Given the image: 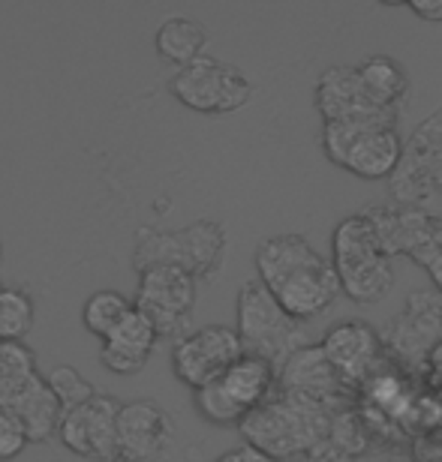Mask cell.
Masks as SVG:
<instances>
[{
	"instance_id": "1",
	"label": "cell",
	"mask_w": 442,
	"mask_h": 462,
	"mask_svg": "<svg viewBox=\"0 0 442 462\" xmlns=\"http://www.w3.org/2000/svg\"><path fill=\"white\" fill-rule=\"evenodd\" d=\"M331 418L334 411H328L325 405L277 391L268 402L238 423V432L244 445L256 448L274 462H295L322 441H328Z\"/></svg>"
},
{
	"instance_id": "2",
	"label": "cell",
	"mask_w": 442,
	"mask_h": 462,
	"mask_svg": "<svg viewBox=\"0 0 442 462\" xmlns=\"http://www.w3.org/2000/svg\"><path fill=\"white\" fill-rule=\"evenodd\" d=\"M394 120H398V112H380L322 124L319 144L331 162L346 169L349 174H355V178H391L403 156V142Z\"/></svg>"
},
{
	"instance_id": "3",
	"label": "cell",
	"mask_w": 442,
	"mask_h": 462,
	"mask_svg": "<svg viewBox=\"0 0 442 462\" xmlns=\"http://www.w3.org/2000/svg\"><path fill=\"white\" fill-rule=\"evenodd\" d=\"M331 264L340 289L355 303H376L391 291L394 264L371 214H353L331 235Z\"/></svg>"
},
{
	"instance_id": "4",
	"label": "cell",
	"mask_w": 442,
	"mask_h": 462,
	"mask_svg": "<svg viewBox=\"0 0 442 462\" xmlns=\"http://www.w3.org/2000/svg\"><path fill=\"white\" fill-rule=\"evenodd\" d=\"M0 409L22 420L31 441L58 436L63 409L24 343H0Z\"/></svg>"
},
{
	"instance_id": "5",
	"label": "cell",
	"mask_w": 442,
	"mask_h": 462,
	"mask_svg": "<svg viewBox=\"0 0 442 462\" xmlns=\"http://www.w3.org/2000/svg\"><path fill=\"white\" fill-rule=\"evenodd\" d=\"M223 253L226 231L217 219L205 217L178 231H160L151 226L139 228L136 231L133 264L139 273L156 264H172L193 273L196 280H211L223 264Z\"/></svg>"
},
{
	"instance_id": "6",
	"label": "cell",
	"mask_w": 442,
	"mask_h": 462,
	"mask_svg": "<svg viewBox=\"0 0 442 462\" xmlns=\"http://www.w3.org/2000/svg\"><path fill=\"white\" fill-rule=\"evenodd\" d=\"M235 316V330L244 343V355L268 360L277 369L287 364L295 351L307 346L304 343V325L280 307V300L259 280L241 285Z\"/></svg>"
},
{
	"instance_id": "7",
	"label": "cell",
	"mask_w": 442,
	"mask_h": 462,
	"mask_svg": "<svg viewBox=\"0 0 442 462\" xmlns=\"http://www.w3.org/2000/svg\"><path fill=\"white\" fill-rule=\"evenodd\" d=\"M193 393H196L199 414L208 423L238 427L247 414L256 411L277 393V366L262 357L244 355L223 375Z\"/></svg>"
},
{
	"instance_id": "8",
	"label": "cell",
	"mask_w": 442,
	"mask_h": 462,
	"mask_svg": "<svg viewBox=\"0 0 442 462\" xmlns=\"http://www.w3.org/2000/svg\"><path fill=\"white\" fill-rule=\"evenodd\" d=\"M172 97L202 115H232L253 99V81L232 63L211 54L187 63L169 81Z\"/></svg>"
},
{
	"instance_id": "9",
	"label": "cell",
	"mask_w": 442,
	"mask_h": 462,
	"mask_svg": "<svg viewBox=\"0 0 442 462\" xmlns=\"http://www.w3.org/2000/svg\"><path fill=\"white\" fill-rule=\"evenodd\" d=\"M199 280L181 267L172 264H156L139 273V289H136L133 307L145 312L156 328V334L169 337L172 343H178L181 337L190 334L193 325V307L199 298Z\"/></svg>"
},
{
	"instance_id": "10",
	"label": "cell",
	"mask_w": 442,
	"mask_h": 462,
	"mask_svg": "<svg viewBox=\"0 0 442 462\" xmlns=\"http://www.w3.org/2000/svg\"><path fill=\"white\" fill-rule=\"evenodd\" d=\"M244 357V343L235 328L226 325H208L199 330H190L172 346V373L181 384L205 387L226 373L235 360Z\"/></svg>"
},
{
	"instance_id": "11",
	"label": "cell",
	"mask_w": 442,
	"mask_h": 462,
	"mask_svg": "<svg viewBox=\"0 0 442 462\" xmlns=\"http://www.w3.org/2000/svg\"><path fill=\"white\" fill-rule=\"evenodd\" d=\"M124 402L108 393H97L79 409L63 411L58 439L61 445L81 459L118 462V414Z\"/></svg>"
},
{
	"instance_id": "12",
	"label": "cell",
	"mask_w": 442,
	"mask_h": 462,
	"mask_svg": "<svg viewBox=\"0 0 442 462\" xmlns=\"http://www.w3.org/2000/svg\"><path fill=\"white\" fill-rule=\"evenodd\" d=\"M319 348L328 357V364L334 366V373L343 378V384L353 387V391L382 373L385 339L367 321L349 319L328 328Z\"/></svg>"
},
{
	"instance_id": "13",
	"label": "cell",
	"mask_w": 442,
	"mask_h": 462,
	"mask_svg": "<svg viewBox=\"0 0 442 462\" xmlns=\"http://www.w3.org/2000/svg\"><path fill=\"white\" fill-rule=\"evenodd\" d=\"M174 423L154 400L124 402L118 414V462H156L169 450Z\"/></svg>"
},
{
	"instance_id": "14",
	"label": "cell",
	"mask_w": 442,
	"mask_h": 462,
	"mask_svg": "<svg viewBox=\"0 0 442 462\" xmlns=\"http://www.w3.org/2000/svg\"><path fill=\"white\" fill-rule=\"evenodd\" d=\"M277 391L304 396V400L325 405L328 411L337 414L346 411L353 387L343 384V378L334 373L319 346H304L277 369Z\"/></svg>"
},
{
	"instance_id": "15",
	"label": "cell",
	"mask_w": 442,
	"mask_h": 462,
	"mask_svg": "<svg viewBox=\"0 0 442 462\" xmlns=\"http://www.w3.org/2000/svg\"><path fill=\"white\" fill-rule=\"evenodd\" d=\"M437 343H442V298L437 291H412L407 310L389 321L385 346L403 360H428Z\"/></svg>"
},
{
	"instance_id": "16",
	"label": "cell",
	"mask_w": 442,
	"mask_h": 462,
	"mask_svg": "<svg viewBox=\"0 0 442 462\" xmlns=\"http://www.w3.org/2000/svg\"><path fill=\"white\" fill-rule=\"evenodd\" d=\"M271 294L280 300V307L287 310L295 321L304 325V321L316 319L334 307V300L343 294V289H340V276L334 271V264H331L328 258H322V262L292 273L289 280L277 285Z\"/></svg>"
},
{
	"instance_id": "17",
	"label": "cell",
	"mask_w": 442,
	"mask_h": 462,
	"mask_svg": "<svg viewBox=\"0 0 442 462\" xmlns=\"http://www.w3.org/2000/svg\"><path fill=\"white\" fill-rule=\"evenodd\" d=\"M156 339H160V334H156V328L151 325V319L133 307L121 325L103 339L99 360H103V366L115 375H136L145 369L147 357H151V351L156 348Z\"/></svg>"
},
{
	"instance_id": "18",
	"label": "cell",
	"mask_w": 442,
	"mask_h": 462,
	"mask_svg": "<svg viewBox=\"0 0 442 462\" xmlns=\"http://www.w3.org/2000/svg\"><path fill=\"white\" fill-rule=\"evenodd\" d=\"M316 108L325 124L382 112L371 103L355 67H328L322 72L316 81Z\"/></svg>"
},
{
	"instance_id": "19",
	"label": "cell",
	"mask_w": 442,
	"mask_h": 462,
	"mask_svg": "<svg viewBox=\"0 0 442 462\" xmlns=\"http://www.w3.org/2000/svg\"><path fill=\"white\" fill-rule=\"evenodd\" d=\"M322 258L325 255H322L304 235L268 237L256 249V280H259L265 289L274 291L277 285L287 282L292 273L322 262Z\"/></svg>"
},
{
	"instance_id": "20",
	"label": "cell",
	"mask_w": 442,
	"mask_h": 462,
	"mask_svg": "<svg viewBox=\"0 0 442 462\" xmlns=\"http://www.w3.org/2000/svg\"><path fill=\"white\" fill-rule=\"evenodd\" d=\"M358 79L371 97V103L382 112H398L409 94V76L389 54H371L358 63Z\"/></svg>"
},
{
	"instance_id": "21",
	"label": "cell",
	"mask_w": 442,
	"mask_h": 462,
	"mask_svg": "<svg viewBox=\"0 0 442 462\" xmlns=\"http://www.w3.org/2000/svg\"><path fill=\"white\" fill-rule=\"evenodd\" d=\"M154 45H156V54H160L163 60H169L181 69V67H187V63L199 60L202 54H205L208 31H205V24L196 22V18L169 15L160 27H156Z\"/></svg>"
},
{
	"instance_id": "22",
	"label": "cell",
	"mask_w": 442,
	"mask_h": 462,
	"mask_svg": "<svg viewBox=\"0 0 442 462\" xmlns=\"http://www.w3.org/2000/svg\"><path fill=\"white\" fill-rule=\"evenodd\" d=\"M133 310V300L124 298L118 289H99L85 300L81 307V321L94 337L106 339L112 330L127 319V312Z\"/></svg>"
},
{
	"instance_id": "23",
	"label": "cell",
	"mask_w": 442,
	"mask_h": 462,
	"mask_svg": "<svg viewBox=\"0 0 442 462\" xmlns=\"http://www.w3.org/2000/svg\"><path fill=\"white\" fill-rule=\"evenodd\" d=\"M33 300L24 289L0 291V343H24L33 328Z\"/></svg>"
},
{
	"instance_id": "24",
	"label": "cell",
	"mask_w": 442,
	"mask_h": 462,
	"mask_svg": "<svg viewBox=\"0 0 442 462\" xmlns=\"http://www.w3.org/2000/svg\"><path fill=\"white\" fill-rule=\"evenodd\" d=\"M328 441L334 445L346 459H358L371 445V427L367 420H362L358 411H337L331 418V430H328Z\"/></svg>"
},
{
	"instance_id": "25",
	"label": "cell",
	"mask_w": 442,
	"mask_h": 462,
	"mask_svg": "<svg viewBox=\"0 0 442 462\" xmlns=\"http://www.w3.org/2000/svg\"><path fill=\"white\" fill-rule=\"evenodd\" d=\"M45 382H49L52 393L58 396V402H61L63 411L79 409V405H85L88 400H94V396H97L94 384H90L88 378L81 375L76 366H70V364L54 366L52 373L45 375Z\"/></svg>"
},
{
	"instance_id": "26",
	"label": "cell",
	"mask_w": 442,
	"mask_h": 462,
	"mask_svg": "<svg viewBox=\"0 0 442 462\" xmlns=\"http://www.w3.org/2000/svg\"><path fill=\"white\" fill-rule=\"evenodd\" d=\"M27 445H31V439H27L22 420L15 414H9L6 409H0V462L15 459Z\"/></svg>"
},
{
	"instance_id": "27",
	"label": "cell",
	"mask_w": 442,
	"mask_h": 462,
	"mask_svg": "<svg viewBox=\"0 0 442 462\" xmlns=\"http://www.w3.org/2000/svg\"><path fill=\"white\" fill-rule=\"evenodd\" d=\"M412 15L428 24H442V0H409L403 4Z\"/></svg>"
},
{
	"instance_id": "28",
	"label": "cell",
	"mask_w": 442,
	"mask_h": 462,
	"mask_svg": "<svg viewBox=\"0 0 442 462\" xmlns=\"http://www.w3.org/2000/svg\"><path fill=\"white\" fill-rule=\"evenodd\" d=\"M295 462H353V459H346L334 445H331V441H322V445H316L313 450H307V454L298 457Z\"/></svg>"
},
{
	"instance_id": "29",
	"label": "cell",
	"mask_w": 442,
	"mask_h": 462,
	"mask_svg": "<svg viewBox=\"0 0 442 462\" xmlns=\"http://www.w3.org/2000/svg\"><path fill=\"white\" fill-rule=\"evenodd\" d=\"M214 462H274L271 457H265L259 454L256 448L250 445H241V448H232V450H226L223 457H217Z\"/></svg>"
},
{
	"instance_id": "30",
	"label": "cell",
	"mask_w": 442,
	"mask_h": 462,
	"mask_svg": "<svg viewBox=\"0 0 442 462\" xmlns=\"http://www.w3.org/2000/svg\"><path fill=\"white\" fill-rule=\"evenodd\" d=\"M428 366H430V373H434L437 382H442V343H437L434 351L428 355Z\"/></svg>"
},
{
	"instance_id": "31",
	"label": "cell",
	"mask_w": 442,
	"mask_h": 462,
	"mask_svg": "<svg viewBox=\"0 0 442 462\" xmlns=\"http://www.w3.org/2000/svg\"><path fill=\"white\" fill-rule=\"evenodd\" d=\"M391 462H416V459H391Z\"/></svg>"
},
{
	"instance_id": "32",
	"label": "cell",
	"mask_w": 442,
	"mask_h": 462,
	"mask_svg": "<svg viewBox=\"0 0 442 462\" xmlns=\"http://www.w3.org/2000/svg\"><path fill=\"white\" fill-rule=\"evenodd\" d=\"M0 262H4V246H0Z\"/></svg>"
},
{
	"instance_id": "33",
	"label": "cell",
	"mask_w": 442,
	"mask_h": 462,
	"mask_svg": "<svg viewBox=\"0 0 442 462\" xmlns=\"http://www.w3.org/2000/svg\"><path fill=\"white\" fill-rule=\"evenodd\" d=\"M0 291H4V285H0Z\"/></svg>"
}]
</instances>
